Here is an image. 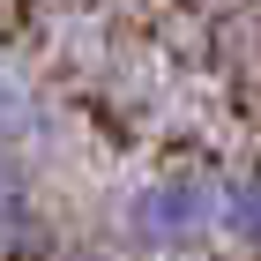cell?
<instances>
[{"label": "cell", "mask_w": 261, "mask_h": 261, "mask_svg": "<svg viewBox=\"0 0 261 261\" xmlns=\"http://www.w3.org/2000/svg\"><path fill=\"white\" fill-rule=\"evenodd\" d=\"M217 217H224V194L201 179V172L149 179L135 201H127V224H135V239H149V246H187V239H201Z\"/></svg>", "instance_id": "1"}, {"label": "cell", "mask_w": 261, "mask_h": 261, "mask_svg": "<svg viewBox=\"0 0 261 261\" xmlns=\"http://www.w3.org/2000/svg\"><path fill=\"white\" fill-rule=\"evenodd\" d=\"M224 224H231L246 246H261V164L231 187V194H224Z\"/></svg>", "instance_id": "2"}, {"label": "cell", "mask_w": 261, "mask_h": 261, "mask_svg": "<svg viewBox=\"0 0 261 261\" xmlns=\"http://www.w3.org/2000/svg\"><path fill=\"white\" fill-rule=\"evenodd\" d=\"M30 231V187H22L15 164H0V246Z\"/></svg>", "instance_id": "3"}, {"label": "cell", "mask_w": 261, "mask_h": 261, "mask_svg": "<svg viewBox=\"0 0 261 261\" xmlns=\"http://www.w3.org/2000/svg\"><path fill=\"white\" fill-rule=\"evenodd\" d=\"M30 127V97H22V82L0 67V135H22Z\"/></svg>", "instance_id": "4"}]
</instances>
